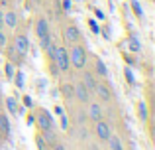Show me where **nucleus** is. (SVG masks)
<instances>
[{
  "label": "nucleus",
  "mask_w": 155,
  "mask_h": 150,
  "mask_svg": "<svg viewBox=\"0 0 155 150\" xmlns=\"http://www.w3.org/2000/svg\"><path fill=\"white\" fill-rule=\"evenodd\" d=\"M49 58L53 59V63L57 65V69L69 71V65H71V63H69V54H67V50H65V47H55V46H53Z\"/></svg>",
  "instance_id": "f257e3e1"
},
{
  "label": "nucleus",
  "mask_w": 155,
  "mask_h": 150,
  "mask_svg": "<svg viewBox=\"0 0 155 150\" xmlns=\"http://www.w3.org/2000/svg\"><path fill=\"white\" fill-rule=\"evenodd\" d=\"M69 63L73 67H77V69H83L84 63H87V51H84V47H81V46L73 47L71 54H69Z\"/></svg>",
  "instance_id": "f03ea898"
},
{
  "label": "nucleus",
  "mask_w": 155,
  "mask_h": 150,
  "mask_svg": "<svg viewBox=\"0 0 155 150\" xmlns=\"http://www.w3.org/2000/svg\"><path fill=\"white\" fill-rule=\"evenodd\" d=\"M38 124H39V128L41 131H45V128H53V119L49 117V113L47 111H39V115H38Z\"/></svg>",
  "instance_id": "7ed1b4c3"
},
{
  "label": "nucleus",
  "mask_w": 155,
  "mask_h": 150,
  "mask_svg": "<svg viewBox=\"0 0 155 150\" xmlns=\"http://www.w3.org/2000/svg\"><path fill=\"white\" fill-rule=\"evenodd\" d=\"M14 47L24 55V54H28V50H30V42H28V38L24 34H20V36L14 38Z\"/></svg>",
  "instance_id": "20e7f679"
},
{
  "label": "nucleus",
  "mask_w": 155,
  "mask_h": 150,
  "mask_svg": "<svg viewBox=\"0 0 155 150\" xmlns=\"http://www.w3.org/2000/svg\"><path fill=\"white\" fill-rule=\"evenodd\" d=\"M73 95H75L81 103H87L88 101V89L84 87L83 83H77V85H73Z\"/></svg>",
  "instance_id": "39448f33"
},
{
  "label": "nucleus",
  "mask_w": 155,
  "mask_h": 150,
  "mask_svg": "<svg viewBox=\"0 0 155 150\" xmlns=\"http://www.w3.org/2000/svg\"><path fill=\"white\" fill-rule=\"evenodd\" d=\"M81 38V32L77 26H69L67 30H65V40H67V44H77Z\"/></svg>",
  "instance_id": "423d86ee"
},
{
  "label": "nucleus",
  "mask_w": 155,
  "mask_h": 150,
  "mask_svg": "<svg viewBox=\"0 0 155 150\" xmlns=\"http://www.w3.org/2000/svg\"><path fill=\"white\" fill-rule=\"evenodd\" d=\"M96 134H98V138H102V140H108V136L112 134V131H110V127L106 123H102V120H96Z\"/></svg>",
  "instance_id": "0eeeda50"
},
{
  "label": "nucleus",
  "mask_w": 155,
  "mask_h": 150,
  "mask_svg": "<svg viewBox=\"0 0 155 150\" xmlns=\"http://www.w3.org/2000/svg\"><path fill=\"white\" fill-rule=\"evenodd\" d=\"M94 89H96V93H98L100 99H104V101L112 99V93H110V89H108V85H106V83H96Z\"/></svg>",
  "instance_id": "6e6552de"
},
{
  "label": "nucleus",
  "mask_w": 155,
  "mask_h": 150,
  "mask_svg": "<svg viewBox=\"0 0 155 150\" xmlns=\"http://www.w3.org/2000/svg\"><path fill=\"white\" fill-rule=\"evenodd\" d=\"M35 32H38V38L49 34V26H47V20L45 18H39L38 22H35Z\"/></svg>",
  "instance_id": "1a4fd4ad"
},
{
  "label": "nucleus",
  "mask_w": 155,
  "mask_h": 150,
  "mask_svg": "<svg viewBox=\"0 0 155 150\" xmlns=\"http://www.w3.org/2000/svg\"><path fill=\"white\" fill-rule=\"evenodd\" d=\"M2 24H6L8 28H14L16 24H18V16H16V12H6V14H2Z\"/></svg>",
  "instance_id": "9d476101"
},
{
  "label": "nucleus",
  "mask_w": 155,
  "mask_h": 150,
  "mask_svg": "<svg viewBox=\"0 0 155 150\" xmlns=\"http://www.w3.org/2000/svg\"><path fill=\"white\" fill-rule=\"evenodd\" d=\"M88 117H91L92 120H100L102 119V109H100V105H91V109H88Z\"/></svg>",
  "instance_id": "9b49d317"
},
{
  "label": "nucleus",
  "mask_w": 155,
  "mask_h": 150,
  "mask_svg": "<svg viewBox=\"0 0 155 150\" xmlns=\"http://www.w3.org/2000/svg\"><path fill=\"white\" fill-rule=\"evenodd\" d=\"M83 85L88 89V91H92V89H94L96 81H94V77H92V73H84L83 75Z\"/></svg>",
  "instance_id": "f8f14e48"
},
{
  "label": "nucleus",
  "mask_w": 155,
  "mask_h": 150,
  "mask_svg": "<svg viewBox=\"0 0 155 150\" xmlns=\"http://www.w3.org/2000/svg\"><path fill=\"white\" fill-rule=\"evenodd\" d=\"M39 42H41V47L47 51V54H51V50H53V46H51V36L49 34H45V36H41L39 38Z\"/></svg>",
  "instance_id": "ddd939ff"
},
{
  "label": "nucleus",
  "mask_w": 155,
  "mask_h": 150,
  "mask_svg": "<svg viewBox=\"0 0 155 150\" xmlns=\"http://www.w3.org/2000/svg\"><path fill=\"white\" fill-rule=\"evenodd\" d=\"M108 144H110V148H112V150H124L118 136H112V134H110V136H108Z\"/></svg>",
  "instance_id": "4468645a"
},
{
  "label": "nucleus",
  "mask_w": 155,
  "mask_h": 150,
  "mask_svg": "<svg viewBox=\"0 0 155 150\" xmlns=\"http://www.w3.org/2000/svg\"><path fill=\"white\" fill-rule=\"evenodd\" d=\"M6 109H8V113H18V103H16L14 97H8L6 99Z\"/></svg>",
  "instance_id": "2eb2a0df"
},
{
  "label": "nucleus",
  "mask_w": 155,
  "mask_h": 150,
  "mask_svg": "<svg viewBox=\"0 0 155 150\" xmlns=\"http://www.w3.org/2000/svg\"><path fill=\"white\" fill-rule=\"evenodd\" d=\"M96 73H98V75H102V77L108 75V69H106V65H104V61H102V59H96Z\"/></svg>",
  "instance_id": "dca6fc26"
},
{
  "label": "nucleus",
  "mask_w": 155,
  "mask_h": 150,
  "mask_svg": "<svg viewBox=\"0 0 155 150\" xmlns=\"http://www.w3.org/2000/svg\"><path fill=\"white\" fill-rule=\"evenodd\" d=\"M0 128H2V132H10V123H8L6 115H0Z\"/></svg>",
  "instance_id": "f3484780"
},
{
  "label": "nucleus",
  "mask_w": 155,
  "mask_h": 150,
  "mask_svg": "<svg viewBox=\"0 0 155 150\" xmlns=\"http://www.w3.org/2000/svg\"><path fill=\"white\" fill-rule=\"evenodd\" d=\"M43 132V138H45V142H55V132L51 131V128H45Z\"/></svg>",
  "instance_id": "a211bd4d"
},
{
  "label": "nucleus",
  "mask_w": 155,
  "mask_h": 150,
  "mask_svg": "<svg viewBox=\"0 0 155 150\" xmlns=\"http://www.w3.org/2000/svg\"><path fill=\"white\" fill-rule=\"evenodd\" d=\"M63 93H65V97H67V99H71V97H73V85L71 83H65L63 85Z\"/></svg>",
  "instance_id": "6ab92c4d"
},
{
  "label": "nucleus",
  "mask_w": 155,
  "mask_h": 150,
  "mask_svg": "<svg viewBox=\"0 0 155 150\" xmlns=\"http://www.w3.org/2000/svg\"><path fill=\"white\" fill-rule=\"evenodd\" d=\"M18 54H20V51L16 50V47H10V50H8V55H10V59H14L16 63L20 61V59H18ZM20 55H22V54H20Z\"/></svg>",
  "instance_id": "aec40b11"
},
{
  "label": "nucleus",
  "mask_w": 155,
  "mask_h": 150,
  "mask_svg": "<svg viewBox=\"0 0 155 150\" xmlns=\"http://www.w3.org/2000/svg\"><path fill=\"white\" fill-rule=\"evenodd\" d=\"M35 144H38V150H47V144L43 142V136H38V138H35Z\"/></svg>",
  "instance_id": "412c9836"
},
{
  "label": "nucleus",
  "mask_w": 155,
  "mask_h": 150,
  "mask_svg": "<svg viewBox=\"0 0 155 150\" xmlns=\"http://www.w3.org/2000/svg\"><path fill=\"white\" fill-rule=\"evenodd\" d=\"M132 6H134V12H136V14L141 18V14H143V12H141V6H140V2H137V0H132Z\"/></svg>",
  "instance_id": "4be33fe9"
},
{
  "label": "nucleus",
  "mask_w": 155,
  "mask_h": 150,
  "mask_svg": "<svg viewBox=\"0 0 155 150\" xmlns=\"http://www.w3.org/2000/svg\"><path fill=\"white\" fill-rule=\"evenodd\" d=\"M16 87H20V89L24 87V75L20 73V71H18V75H16Z\"/></svg>",
  "instance_id": "5701e85b"
},
{
  "label": "nucleus",
  "mask_w": 155,
  "mask_h": 150,
  "mask_svg": "<svg viewBox=\"0 0 155 150\" xmlns=\"http://www.w3.org/2000/svg\"><path fill=\"white\" fill-rule=\"evenodd\" d=\"M88 26H91V30H92V32H94V34H98V32H100V28H98V24H96V22H94V20H88Z\"/></svg>",
  "instance_id": "b1692460"
},
{
  "label": "nucleus",
  "mask_w": 155,
  "mask_h": 150,
  "mask_svg": "<svg viewBox=\"0 0 155 150\" xmlns=\"http://www.w3.org/2000/svg\"><path fill=\"white\" fill-rule=\"evenodd\" d=\"M140 117L141 119H147V109H145L143 103H140Z\"/></svg>",
  "instance_id": "393cba45"
},
{
  "label": "nucleus",
  "mask_w": 155,
  "mask_h": 150,
  "mask_svg": "<svg viewBox=\"0 0 155 150\" xmlns=\"http://www.w3.org/2000/svg\"><path fill=\"white\" fill-rule=\"evenodd\" d=\"M130 47H132V51H140V42H137V40H132V42H130Z\"/></svg>",
  "instance_id": "a878e982"
},
{
  "label": "nucleus",
  "mask_w": 155,
  "mask_h": 150,
  "mask_svg": "<svg viewBox=\"0 0 155 150\" xmlns=\"http://www.w3.org/2000/svg\"><path fill=\"white\" fill-rule=\"evenodd\" d=\"M6 75H8V79L14 77V67H12V63H8V65H6Z\"/></svg>",
  "instance_id": "bb28decb"
},
{
  "label": "nucleus",
  "mask_w": 155,
  "mask_h": 150,
  "mask_svg": "<svg viewBox=\"0 0 155 150\" xmlns=\"http://www.w3.org/2000/svg\"><path fill=\"white\" fill-rule=\"evenodd\" d=\"M4 46H6V34L0 30V47H4Z\"/></svg>",
  "instance_id": "cd10ccee"
},
{
  "label": "nucleus",
  "mask_w": 155,
  "mask_h": 150,
  "mask_svg": "<svg viewBox=\"0 0 155 150\" xmlns=\"http://www.w3.org/2000/svg\"><path fill=\"white\" fill-rule=\"evenodd\" d=\"M59 117H61V127H63V128H67V117H65V111L61 113Z\"/></svg>",
  "instance_id": "c85d7f7f"
},
{
  "label": "nucleus",
  "mask_w": 155,
  "mask_h": 150,
  "mask_svg": "<svg viewBox=\"0 0 155 150\" xmlns=\"http://www.w3.org/2000/svg\"><path fill=\"white\" fill-rule=\"evenodd\" d=\"M24 105H26V107H31V105H34V101H31V97H30V95L24 97Z\"/></svg>",
  "instance_id": "c756f323"
},
{
  "label": "nucleus",
  "mask_w": 155,
  "mask_h": 150,
  "mask_svg": "<svg viewBox=\"0 0 155 150\" xmlns=\"http://www.w3.org/2000/svg\"><path fill=\"white\" fill-rule=\"evenodd\" d=\"M126 77H128L130 83H134V75H132V71H130V69H126Z\"/></svg>",
  "instance_id": "7c9ffc66"
},
{
  "label": "nucleus",
  "mask_w": 155,
  "mask_h": 150,
  "mask_svg": "<svg viewBox=\"0 0 155 150\" xmlns=\"http://www.w3.org/2000/svg\"><path fill=\"white\" fill-rule=\"evenodd\" d=\"M63 8H65V10H71V2H69V0H65V2H63Z\"/></svg>",
  "instance_id": "2f4dec72"
},
{
  "label": "nucleus",
  "mask_w": 155,
  "mask_h": 150,
  "mask_svg": "<svg viewBox=\"0 0 155 150\" xmlns=\"http://www.w3.org/2000/svg\"><path fill=\"white\" fill-rule=\"evenodd\" d=\"M26 120H28V124H31V123H35V117H31V115H30Z\"/></svg>",
  "instance_id": "473e14b6"
},
{
  "label": "nucleus",
  "mask_w": 155,
  "mask_h": 150,
  "mask_svg": "<svg viewBox=\"0 0 155 150\" xmlns=\"http://www.w3.org/2000/svg\"><path fill=\"white\" fill-rule=\"evenodd\" d=\"M55 150H65V146H63V144H57V146H55Z\"/></svg>",
  "instance_id": "72a5a7b5"
},
{
  "label": "nucleus",
  "mask_w": 155,
  "mask_h": 150,
  "mask_svg": "<svg viewBox=\"0 0 155 150\" xmlns=\"http://www.w3.org/2000/svg\"><path fill=\"white\" fill-rule=\"evenodd\" d=\"M2 26H4V24H2V20H0V30H2Z\"/></svg>",
  "instance_id": "f704fd0d"
},
{
  "label": "nucleus",
  "mask_w": 155,
  "mask_h": 150,
  "mask_svg": "<svg viewBox=\"0 0 155 150\" xmlns=\"http://www.w3.org/2000/svg\"><path fill=\"white\" fill-rule=\"evenodd\" d=\"M0 20H2V10H0Z\"/></svg>",
  "instance_id": "c9c22d12"
}]
</instances>
